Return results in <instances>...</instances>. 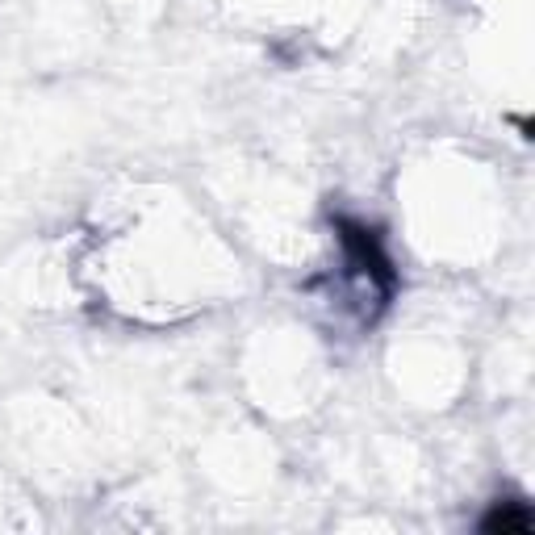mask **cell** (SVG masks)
<instances>
[{
	"label": "cell",
	"mask_w": 535,
	"mask_h": 535,
	"mask_svg": "<svg viewBox=\"0 0 535 535\" xmlns=\"http://www.w3.org/2000/svg\"><path fill=\"white\" fill-rule=\"evenodd\" d=\"M485 531H502V535H527L531 531V510L527 502H498L494 506V515L485 519Z\"/></svg>",
	"instance_id": "cell-1"
}]
</instances>
